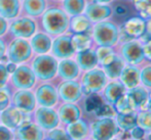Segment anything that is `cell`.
Listing matches in <instances>:
<instances>
[{
    "mask_svg": "<svg viewBox=\"0 0 151 140\" xmlns=\"http://www.w3.org/2000/svg\"><path fill=\"white\" fill-rule=\"evenodd\" d=\"M70 16L61 6H50L39 16V28L50 37L68 32Z\"/></svg>",
    "mask_w": 151,
    "mask_h": 140,
    "instance_id": "1",
    "label": "cell"
},
{
    "mask_svg": "<svg viewBox=\"0 0 151 140\" xmlns=\"http://www.w3.org/2000/svg\"><path fill=\"white\" fill-rule=\"evenodd\" d=\"M91 34L96 46L115 47L119 42L120 27L113 21L105 20L93 24Z\"/></svg>",
    "mask_w": 151,
    "mask_h": 140,
    "instance_id": "2",
    "label": "cell"
},
{
    "mask_svg": "<svg viewBox=\"0 0 151 140\" xmlns=\"http://www.w3.org/2000/svg\"><path fill=\"white\" fill-rule=\"evenodd\" d=\"M78 81L81 86V90L84 96L100 94L104 89L109 79L106 76L102 68L96 67L91 70L81 72Z\"/></svg>",
    "mask_w": 151,
    "mask_h": 140,
    "instance_id": "3",
    "label": "cell"
},
{
    "mask_svg": "<svg viewBox=\"0 0 151 140\" xmlns=\"http://www.w3.org/2000/svg\"><path fill=\"white\" fill-rule=\"evenodd\" d=\"M90 138L93 140H111L117 138L122 131L114 116H103L90 124Z\"/></svg>",
    "mask_w": 151,
    "mask_h": 140,
    "instance_id": "4",
    "label": "cell"
},
{
    "mask_svg": "<svg viewBox=\"0 0 151 140\" xmlns=\"http://www.w3.org/2000/svg\"><path fill=\"white\" fill-rule=\"evenodd\" d=\"M58 58L52 54H37L31 61V69L39 82H48L57 77Z\"/></svg>",
    "mask_w": 151,
    "mask_h": 140,
    "instance_id": "5",
    "label": "cell"
},
{
    "mask_svg": "<svg viewBox=\"0 0 151 140\" xmlns=\"http://www.w3.org/2000/svg\"><path fill=\"white\" fill-rule=\"evenodd\" d=\"M114 48L127 65L141 67L143 63H146L142 39H131L119 42Z\"/></svg>",
    "mask_w": 151,
    "mask_h": 140,
    "instance_id": "6",
    "label": "cell"
},
{
    "mask_svg": "<svg viewBox=\"0 0 151 140\" xmlns=\"http://www.w3.org/2000/svg\"><path fill=\"white\" fill-rule=\"evenodd\" d=\"M33 51L30 42L24 38H14L10 40L9 44L6 46V56L8 61L21 65L32 57Z\"/></svg>",
    "mask_w": 151,
    "mask_h": 140,
    "instance_id": "7",
    "label": "cell"
},
{
    "mask_svg": "<svg viewBox=\"0 0 151 140\" xmlns=\"http://www.w3.org/2000/svg\"><path fill=\"white\" fill-rule=\"evenodd\" d=\"M37 31V24L33 18L26 16H19L14 18L7 29L8 35L14 38H24L29 39Z\"/></svg>",
    "mask_w": 151,
    "mask_h": 140,
    "instance_id": "8",
    "label": "cell"
},
{
    "mask_svg": "<svg viewBox=\"0 0 151 140\" xmlns=\"http://www.w3.org/2000/svg\"><path fill=\"white\" fill-rule=\"evenodd\" d=\"M36 82L37 79L30 65L22 63L17 67L9 78V83L14 91L20 89H32Z\"/></svg>",
    "mask_w": 151,
    "mask_h": 140,
    "instance_id": "9",
    "label": "cell"
},
{
    "mask_svg": "<svg viewBox=\"0 0 151 140\" xmlns=\"http://www.w3.org/2000/svg\"><path fill=\"white\" fill-rule=\"evenodd\" d=\"M30 114H27L23 122L14 129V139L19 140H41L44 139L45 132L35 122L30 119Z\"/></svg>",
    "mask_w": 151,
    "mask_h": 140,
    "instance_id": "10",
    "label": "cell"
},
{
    "mask_svg": "<svg viewBox=\"0 0 151 140\" xmlns=\"http://www.w3.org/2000/svg\"><path fill=\"white\" fill-rule=\"evenodd\" d=\"M57 91L62 102H79L84 97L78 79L61 81L57 86Z\"/></svg>",
    "mask_w": 151,
    "mask_h": 140,
    "instance_id": "11",
    "label": "cell"
},
{
    "mask_svg": "<svg viewBox=\"0 0 151 140\" xmlns=\"http://www.w3.org/2000/svg\"><path fill=\"white\" fill-rule=\"evenodd\" d=\"M52 54L58 59L74 57L76 53L75 47L72 42V34L66 32L57 36L52 43Z\"/></svg>",
    "mask_w": 151,
    "mask_h": 140,
    "instance_id": "12",
    "label": "cell"
},
{
    "mask_svg": "<svg viewBox=\"0 0 151 140\" xmlns=\"http://www.w3.org/2000/svg\"><path fill=\"white\" fill-rule=\"evenodd\" d=\"M144 34H145V20L141 16H133L125 21L120 27L119 42L131 39H141Z\"/></svg>",
    "mask_w": 151,
    "mask_h": 140,
    "instance_id": "13",
    "label": "cell"
},
{
    "mask_svg": "<svg viewBox=\"0 0 151 140\" xmlns=\"http://www.w3.org/2000/svg\"><path fill=\"white\" fill-rule=\"evenodd\" d=\"M34 121L44 131H50L60 126V119L55 107H39L35 109Z\"/></svg>",
    "mask_w": 151,
    "mask_h": 140,
    "instance_id": "14",
    "label": "cell"
},
{
    "mask_svg": "<svg viewBox=\"0 0 151 140\" xmlns=\"http://www.w3.org/2000/svg\"><path fill=\"white\" fill-rule=\"evenodd\" d=\"M12 105L25 114H32L37 107L35 94L30 89H20L12 94Z\"/></svg>",
    "mask_w": 151,
    "mask_h": 140,
    "instance_id": "15",
    "label": "cell"
},
{
    "mask_svg": "<svg viewBox=\"0 0 151 140\" xmlns=\"http://www.w3.org/2000/svg\"><path fill=\"white\" fill-rule=\"evenodd\" d=\"M36 102L39 107H55L59 103V95L57 87L52 83H43L37 86L35 92Z\"/></svg>",
    "mask_w": 151,
    "mask_h": 140,
    "instance_id": "16",
    "label": "cell"
},
{
    "mask_svg": "<svg viewBox=\"0 0 151 140\" xmlns=\"http://www.w3.org/2000/svg\"><path fill=\"white\" fill-rule=\"evenodd\" d=\"M114 10L110 4H100L97 2L90 1L86 6L83 14L93 24L110 20L113 16Z\"/></svg>",
    "mask_w": 151,
    "mask_h": 140,
    "instance_id": "17",
    "label": "cell"
},
{
    "mask_svg": "<svg viewBox=\"0 0 151 140\" xmlns=\"http://www.w3.org/2000/svg\"><path fill=\"white\" fill-rule=\"evenodd\" d=\"M57 112L60 119V125L62 124L64 127L82 118V109L77 102H61Z\"/></svg>",
    "mask_w": 151,
    "mask_h": 140,
    "instance_id": "18",
    "label": "cell"
},
{
    "mask_svg": "<svg viewBox=\"0 0 151 140\" xmlns=\"http://www.w3.org/2000/svg\"><path fill=\"white\" fill-rule=\"evenodd\" d=\"M127 89L118 79L109 80L104 89L101 91V96L106 103L113 105L122 95L127 93Z\"/></svg>",
    "mask_w": 151,
    "mask_h": 140,
    "instance_id": "19",
    "label": "cell"
},
{
    "mask_svg": "<svg viewBox=\"0 0 151 140\" xmlns=\"http://www.w3.org/2000/svg\"><path fill=\"white\" fill-rule=\"evenodd\" d=\"M81 71L78 67L77 63L73 57L63 58L58 63V72L57 76L61 81L64 80H76L79 78Z\"/></svg>",
    "mask_w": 151,
    "mask_h": 140,
    "instance_id": "20",
    "label": "cell"
},
{
    "mask_svg": "<svg viewBox=\"0 0 151 140\" xmlns=\"http://www.w3.org/2000/svg\"><path fill=\"white\" fill-rule=\"evenodd\" d=\"M0 112H1V114H0V122L2 123V125L6 126L12 131L23 122L25 117L27 116V114L21 112L20 109H17L16 107H14L12 104Z\"/></svg>",
    "mask_w": 151,
    "mask_h": 140,
    "instance_id": "21",
    "label": "cell"
},
{
    "mask_svg": "<svg viewBox=\"0 0 151 140\" xmlns=\"http://www.w3.org/2000/svg\"><path fill=\"white\" fill-rule=\"evenodd\" d=\"M95 46L91 48H88V49L76 51L73 58L75 59V61L77 63L78 67H79L81 72L88 71V70H91L99 65L98 57H97L96 50H95Z\"/></svg>",
    "mask_w": 151,
    "mask_h": 140,
    "instance_id": "22",
    "label": "cell"
},
{
    "mask_svg": "<svg viewBox=\"0 0 151 140\" xmlns=\"http://www.w3.org/2000/svg\"><path fill=\"white\" fill-rule=\"evenodd\" d=\"M66 132L70 136L72 140H81V139H88L91 135L90 123L84 119L80 118L77 121L68 124L64 127Z\"/></svg>",
    "mask_w": 151,
    "mask_h": 140,
    "instance_id": "23",
    "label": "cell"
},
{
    "mask_svg": "<svg viewBox=\"0 0 151 140\" xmlns=\"http://www.w3.org/2000/svg\"><path fill=\"white\" fill-rule=\"evenodd\" d=\"M48 7L47 0H23L21 2L20 16L39 18Z\"/></svg>",
    "mask_w": 151,
    "mask_h": 140,
    "instance_id": "24",
    "label": "cell"
},
{
    "mask_svg": "<svg viewBox=\"0 0 151 140\" xmlns=\"http://www.w3.org/2000/svg\"><path fill=\"white\" fill-rule=\"evenodd\" d=\"M118 80L124 85L127 89H131L141 84V76H140V67L133 65H127L121 71Z\"/></svg>",
    "mask_w": 151,
    "mask_h": 140,
    "instance_id": "25",
    "label": "cell"
},
{
    "mask_svg": "<svg viewBox=\"0 0 151 140\" xmlns=\"http://www.w3.org/2000/svg\"><path fill=\"white\" fill-rule=\"evenodd\" d=\"M52 37L44 32L35 33L30 40L32 51L35 54H44L50 52V48H52Z\"/></svg>",
    "mask_w": 151,
    "mask_h": 140,
    "instance_id": "26",
    "label": "cell"
},
{
    "mask_svg": "<svg viewBox=\"0 0 151 140\" xmlns=\"http://www.w3.org/2000/svg\"><path fill=\"white\" fill-rule=\"evenodd\" d=\"M149 89L146 88L143 85H138L134 88L127 89V94L132 98L136 105L137 111L145 109L149 100Z\"/></svg>",
    "mask_w": 151,
    "mask_h": 140,
    "instance_id": "27",
    "label": "cell"
},
{
    "mask_svg": "<svg viewBox=\"0 0 151 140\" xmlns=\"http://www.w3.org/2000/svg\"><path fill=\"white\" fill-rule=\"evenodd\" d=\"M93 23L84 16L83 14H78V16H70L69 29L68 32L71 34L76 33H91L93 29Z\"/></svg>",
    "mask_w": 151,
    "mask_h": 140,
    "instance_id": "28",
    "label": "cell"
},
{
    "mask_svg": "<svg viewBox=\"0 0 151 140\" xmlns=\"http://www.w3.org/2000/svg\"><path fill=\"white\" fill-rule=\"evenodd\" d=\"M21 14L20 0H0V16L6 20H14Z\"/></svg>",
    "mask_w": 151,
    "mask_h": 140,
    "instance_id": "29",
    "label": "cell"
},
{
    "mask_svg": "<svg viewBox=\"0 0 151 140\" xmlns=\"http://www.w3.org/2000/svg\"><path fill=\"white\" fill-rule=\"evenodd\" d=\"M88 0H62L61 7L69 16L83 14Z\"/></svg>",
    "mask_w": 151,
    "mask_h": 140,
    "instance_id": "30",
    "label": "cell"
},
{
    "mask_svg": "<svg viewBox=\"0 0 151 140\" xmlns=\"http://www.w3.org/2000/svg\"><path fill=\"white\" fill-rule=\"evenodd\" d=\"M124 65H125L124 60L117 54V55L115 56V58H114L111 63H109L108 65H103V67H100V68H102V70L105 72L108 79L116 80L119 78L121 71H122V69L124 68Z\"/></svg>",
    "mask_w": 151,
    "mask_h": 140,
    "instance_id": "31",
    "label": "cell"
},
{
    "mask_svg": "<svg viewBox=\"0 0 151 140\" xmlns=\"http://www.w3.org/2000/svg\"><path fill=\"white\" fill-rule=\"evenodd\" d=\"M115 120L122 132H129L131 129L137 126V112L129 114H115Z\"/></svg>",
    "mask_w": 151,
    "mask_h": 140,
    "instance_id": "32",
    "label": "cell"
},
{
    "mask_svg": "<svg viewBox=\"0 0 151 140\" xmlns=\"http://www.w3.org/2000/svg\"><path fill=\"white\" fill-rule=\"evenodd\" d=\"M95 50L98 57V63H99L98 67L108 65L117 55L115 48L109 47V46H95Z\"/></svg>",
    "mask_w": 151,
    "mask_h": 140,
    "instance_id": "33",
    "label": "cell"
},
{
    "mask_svg": "<svg viewBox=\"0 0 151 140\" xmlns=\"http://www.w3.org/2000/svg\"><path fill=\"white\" fill-rule=\"evenodd\" d=\"M72 42H73V45H74V47H75L76 51L88 49V48H91L95 46L93 37H91V34H88V33L72 34Z\"/></svg>",
    "mask_w": 151,
    "mask_h": 140,
    "instance_id": "34",
    "label": "cell"
},
{
    "mask_svg": "<svg viewBox=\"0 0 151 140\" xmlns=\"http://www.w3.org/2000/svg\"><path fill=\"white\" fill-rule=\"evenodd\" d=\"M112 107H113L115 114H129V112H137L135 103L127 93L122 95Z\"/></svg>",
    "mask_w": 151,
    "mask_h": 140,
    "instance_id": "35",
    "label": "cell"
},
{
    "mask_svg": "<svg viewBox=\"0 0 151 140\" xmlns=\"http://www.w3.org/2000/svg\"><path fill=\"white\" fill-rule=\"evenodd\" d=\"M137 126L143 129L146 133L151 131V112L148 109L137 111Z\"/></svg>",
    "mask_w": 151,
    "mask_h": 140,
    "instance_id": "36",
    "label": "cell"
},
{
    "mask_svg": "<svg viewBox=\"0 0 151 140\" xmlns=\"http://www.w3.org/2000/svg\"><path fill=\"white\" fill-rule=\"evenodd\" d=\"M134 7L144 20L151 18V0H133Z\"/></svg>",
    "mask_w": 151,
    "mask_h": 140,
    "instance_id": "37",
    "label": "cell"
},
{
    "mask_svg": "<svg viewBox=\"0 0 151 140\" xmlns=\"http://www.w3.org/2000/svg\"><path fill=\"white\" fill-rule=\"evenodd\" d=\"M44 139L52 140H71L65 128H54L50 131H46Z\"/></svg>",
    "mask_w": 151,
    "mask_h": 140,
    "instance_id": "38",
    "label": "cell"
},
{
    "mask_svg": "<svg viewBox=\"0 0 151 140\" xmlns=\"http://www.w3.org/2000/svg\"><path fill=\"white\" fill-rule=\"evenodd\" d=\"M140 76L141 85L151 90V63H145L140 67Z\"/></svg>",
    "mask_w": 151,
    "mask_h": 140,
    "instance_id": "39",
    "label": "cell"
},
{
    "mask_svg": "<svg viewBox=\"0 0 151 140\" xmlns=\"http://www.w3.org/2000/svg\"><path fill=\"white\" fill-rule=\"evenodd\" d=\"M12 103V92L9 88H0V112L9 107Z\"/></svg>",
    "mask_w": 151,
    "mask_h": 140,
    "instance_id": "40",
    "label": "cell"
},
{
    "mask_svg": "<svg viewBox=\"0 0 151 140\" xmlns=\"http://www.w3.org/2000/svg\"><path fill=\"white\" fill-rule=\"evenodd\" d=\"M129 138L132 139H137V140H140V139H146V136H147V133L141 129L139 126H136L134 127L133 129L129 131Z\"/></svg>",
    "mask_w": 151,
    "mask_h": 140,
    "instance_id": "41",
    "label": "cell"
},
{
    "mask_svg": "<svg viewBox=\"0 0 151 140\" xmlns=\"http://www.w3.org/2000/svg\"><path fill=\"white\" fill-rule=\"evenodd\" d=\"M8 77H9V73L6 70L5 63L0 61V88L6 87L8 83Z\"/></svg>",
    "mask_w": 151,
    "mask_h": 140,
    "instance_id": "42",
    "label": "cell"
},
{
    "mask_svg": "<svg viewBox=\"0 0 151 140\" xmlns=\"http://www.w3.org/2000/svg\"><path fill=\"white\" fill-rule=\"evenodd\" d=\"M14 139V132L4 125H0V140Z\"/></svg>",
    "mask_w": 151,
    "mask_h": 140,
    "instance_id": "43",
    "label": "cell"
},
{
    "mask_svg": "<svg viewBox=\"0 0 151 140\" xmlns=\"http://www.w3.org/2000/svg\"><path fill=\"white\" fill-rule=\"evenodd\" d=\"M143 51L146 61L151 63V39L147 40L145 42L143 41Z\"/></svg>",
    "mask_w": 151,
    "mask_h": 140,
    "instance_id": "44",
    "label": "cell"
},
{
    "mask_svg": "<svg viewBox=\"0 0 151 140\" xmlns=\"http://www.w3.org/2000/svg\"><path fill=\"white\" fill-rule=\"evenodd\" d=\"M6 46H7V44L0 37V61H2V63H3V60H5V63L8 61L7 56H6Z\"/></svg>",
    "mask_w": 151,
    "mask_h": 140,
    "instance_id": "45",
    "label": "cell"
},
{
    "mask_svg": "<svg viewBox=\"0 0 151 140\" xmlns=\"http://www.w3.org/2000/svg\"><path fill=\"white\" fill-rule=\"evenodd\" d=\"M8 29V22L6 18H4L3 16H0V37H3L4 35H6Z\"/></svg>",
    "mask_w": 151,
    "mask_h": 140,
    "instance_id": "46",
    "label": "cell"
},
{
    "mask_svg": "<svg viewBox=\"0 0 151 140\" xmlns=\"http://www.w3.org/2000/svg\"><path fill=\"white\" fill-rule=\"evenodd\" d=\"M147 37H150L151 39V18L148 20H145V34Z\"/></svg>",
    "mask_w": 151,
    "mask_h": 140,
    "instance_id": "47",
    "label": "cell"
},
{
    "mask_svg": "<svg viewBox=\"0 0 151 140\" xmlns=\"http://www.w3.org/2000/svg\"><path fill=\"white\" fill-rule=\"evenodd\" d=\"M5 65H6V70H7V72H8L9 74H12V73H14V71L17 69V67H18V65H17L16 63H12V61H9V63H5Z\"/></svg>",
    "mask_w": 151,
    "mask_h": 140,
    "instance_id": "48",
    "label": "cell"
},
{
    "mask_svg": "<svg viewBox=\"0 0 151 140\" xmlns=\"http://www.w3.org/2000/svg\"><path fill=\"white\" fill-rule=\"evenodd\" d=\"M93 2H97L100 4H111L112 2H114L115 0H91Z\"/></svg>",
    "mask_w": 151,
    "mask_h": 140,
    "instance_id": "49",
    "label": "cell"
},
{
    "mask_svg": "<svg viewBox=\"0 0 151 140\" xmlns=\"http://www.w3.org/2000/svg\"><path fill=\"white\" fill-rule=\"evenodd\" d=\"M146 109L151 112V90L149 91V100H148V103H147V107H146Z\"/></svg>",
    "mask_w": 151,
    "mask_h": 140,
    "instance_id": "50",
    "label": "cell"
},
{
    "mask_svg": "<svg viewBox=\"0 0 151 140\" xmlns=\"http://www.w3.org/2000/svg\"><path fill=\"white\" fill-rule=\"evenodd\" d=\"M146 139H149L151 140V131L149 133H147V136H146Z\"/></svg>",
    "mask_w": 151,
    "mask_h": 140,
    "instance_id": "51",
    "label": "cell"
},
{
    "mask_svg": "<svg viewBox=\"0 0 151 140\" xmlns=\"http://www.w3.org/2000/svg\"><path fill=\"white\" fill-rule=\"evenodd\" d=\"M54 2V3H57V2H61L62 0H47V2Z\"/></svg>",
    "mask_w": 151,
    "mask_h": 140,
    "instance_id": "52",
    "label": "cell"
}]
</instances>
